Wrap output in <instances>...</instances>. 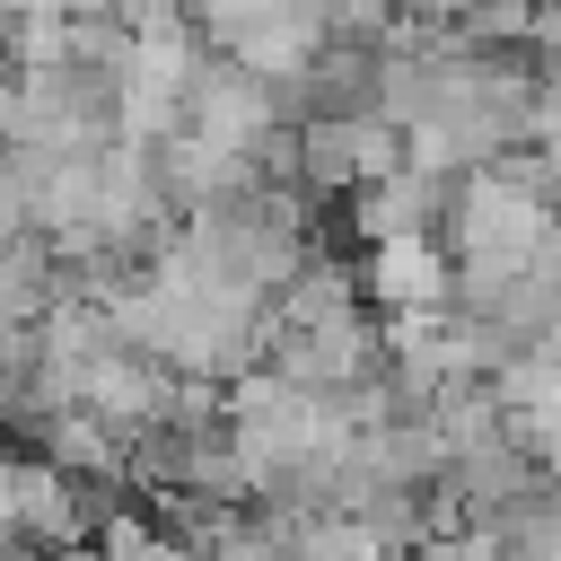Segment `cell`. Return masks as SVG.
Instances as JSON below:
<instances>
[{
	"label": "cell",
	"instance_id": "7",
	"mask_svg": "<svg viewBox=\"0 0 561 561\" xmlns=\"http://www.w3.org/2000/svg\"><path fill=\"white\" fill-rule=\"evenodd\" d=\"M359 289L368 280H351V263H333V254H307L298 263V280L280 289V324H316V316H333V307H359Z\"/></svg>",
	"mask_w": 561,
	"mask_h": 561
},
{
	"label": "cell",
	"instance_id": "2",
	"mask_svg": "<svg viewBox=\"0 0 561 561\" xmlns=\"http://www.w3.org/2000/svg\"><path fill=\"white\" fill-rule=\"evenodd\" d=\"M263 359H272L280 377H298V386L333 394V386L386 377V324H377L368 307H333V316H316V324H280V316H272Z\"/></svg>",
	"mask_w": 561,
	"mask_h": 561
},
{
	"label": "cell",
	"instance_id": "8",
	"mask_svg": "<svg viewBox=\"0 0 561 561\" xmlns=\"http://www.w3.org/2000/svg\"><path fill=\"white\" fill-rule=\"evenodd\" d=\"M26 228H35V202H26V184H18V167H9V149H0V245L26 237Z\"/></svg>",
	"mask_w": 561,
	"mask_h": 561
},
{
	"label": "cell",
	"instance_id": "11",
	"mask_svg": "<svg viewBox=\"0 0 561 561\" xmlns=\"http://www.w3.org/2000/svg\"><path fill=\"white\" fill-rule=\"evenodd\" d=\"M0 526H18V465L0 456Z\"/></svg>",
	"mask_w": 561,
	"mask_h": 561
},
{
	"label": "cell",
	"instance_id": "3",
	"mask_svg": "<svg viewBox=\"0 0 561 561\" xmlns=\"http://www.w3.org/2000/svg\"><path fill=\"white\" fill-rule=\"evenodd\" d=\"M280 88L237 61V53H202V79L184 96V131H202L210 149H263V131H280Z\"/></svg>",
	"mask_w": 561,
	"mask_h": 561
},
{
	"label": "cell",
	"instance_id": "4",
	"mask_svg": "<svg viewBox=\"0 0 561 561\" xmlns=\"http://www.w3.org/2000/svg\"><path fill=\"white\" fill-rule=\"evenodd\" d=\"M447 202H456V175H430V167H394V175H368L359 193H351V228L368 237V245H386V237H421V228H438L447 219Z\"/></svg>",
	"mask_w": 561,
	"mask_h": 561
},
{
	"label": "cell",
	"instance_id": "12",
	"mask_svg": "<svg viewBox=\"0 0 561 561\" xmlns=\"http://www.w3.org/2000/svg\"><path fill=\"white\" fill-rule=\"evenodd\" d=\"M543 482H552V500H561V447H552V456H543Z\"/></svg>",
	"mask_w": 561,
	"mask_h": 561
},
{
	"label": "cell",
	"instance_id": "6",
	"mask_svg": "<svg viewBox=\"0 0 561 561\" xmlns=\"http://www.w3.org/2000/svg\"><path fill=\"white\" fill-rule=\"evenodd\" d=\"M298 184H307V193H359V184H368L359 114H307V123H298Z\"/></svg>",
	"mask_w": 561,
	"mask_h": 561
},
{
	"label": "cell",
	"instance_id": "1",
	"mask_svg": "<svg viewBox=\"0 0 561 561\" xmlns=\"http://www.w3.org/2000/svg\"><path fill=\"white\" fill-rule=\"evenodd\" d=\"M552 193L535 175V158H491V167H465L456 175V202H447V237L456 254H491V263H535L543 237H552Z\"/></svg>",
	"mask_w": 561,
	"mask_h": 561
},
{
	"label": "cell",
	"instance_id": "9",
	"mask_svg": "<svg viewBox=\"0 0 561 561\" xmlns=\"http://www.w3.org/2000/svg\"><path fill=\"white\" fill-rule=\"evenodd\" d=\"M508 535H526L543 561H561V500H543V508H526V517H508Z\"/></svg>",
	"mask_w": 561,
	"mask_h": 561
},
{
	"label": "cell",
	"instance_id": "10",
	"mask_svg": "<svg viewBox=\"0 0 561 561\" xmlns=\"http://www.w3.org/2000/svg\"><path fill=\"white\" fill-rule=\"evenodd\" d=\"M9 131H18V61H0V149H9Z\"/></svg>",
	"mask_w": 561,
	"mask_h": 561
},
{
	"label": "cell",
	"instance_id": "5",
	"mask_svg": "<svg viewBox=\"0 0 561 561\" xmlns=\"http://www.w3.org/2000/svg\"><path fill=\"white\" fill-rule=\"evenodd\" d=\"M368 298L394 316V307H456V254L438 245V228H421V237H386V245H368Z\"/></svg>",
	"mask_w": 561,
	"mask_h": 561
}]
</instances>
